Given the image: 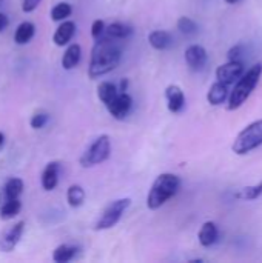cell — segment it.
Here are the masks:
<instances>
[{"label": "cell", "mask_w": 262, "mask_h": 263, "mask_svg": "<svg viewBox=\"0 0 262 263\" xmlns=\"http://www.w3.org/2000/svg\"><path fill=\"white\" fill-rule=\"evenodd\" d=\"M114 40L116 39L111 37L97 39L91 51V60L88 67V76L91 79L102 77L119 67L122 60V49Z\"/></svg>", "instance_id": "cell-1"}, {"label": "cell", "mask_w": 262, "mask_h": 263, "mask_svg": "<svg viewBox=\"0 0 262 263\" xmlns=\"http://www.w3.org/2000/svg\"><path fill=\"white\" fill-rule=\"evenodd\" d=\"M179 188H181V179L176 174L164 172L158 175L148 191L147 207L150 210H159L162 205H165L171 197L178 194Z\"/></svg>", "instance_id": "cell-2"}, {"label": "cell", "mask_w": 262, "mask_h": 263, "mask_svg": "<svg viewBox=\"0 0 262 263\" xmlns=\"http://www.w3.org/2000/svg\"><path fill=\"white\" fill-rule=\"evenodd\" d=\"M260 74H262V63H256L245 74H242L238 79L235 88H233V91L227 97V102H228L227 109L228 111H235V109H238L239 106H242L245 103V100L250 97V94L254 91V88L257 86Z\"/></svg>", "instance_id": "cell-3"}, {"label": "cell", "mask_w": 262, "mask_h": 263, "mask_svg": "<svg viewBox=\"0 0 262 263\" xmlns=\"http://www.w3.org/2000/svg\"><path fill=\"white\" fill-rule=\"evenodd\" d=\"M262 145V119L247 125L233 142L231 150L238 156L248 154Z\"/></svg>", "instance_id": "cell-4"}, {"label": "cell", "mask_w": 262, "mask_h": 263, "mask_svg": "<svg viewBox=\"0 0 262 263\" xmlns=\"http://www.w3.org/2000/svg\"><path fill=\"white\" fill-rule=\"evenodd\" d=\"M110 153H111V140H110V136L102 134L82 154L80 165L83 168H90V166L100 165V163H103L110 157Z\"/></svg>", "instance_id": "cell-5"}, {"label": "cell", "mask_w": 262, "mask_h": 263, "mask_svg": "<svg viewBox=\"0 0 262 263\" xmlns=\"http://www.w3.org/2000/svg\"><path fill=\"white\" fill-rule=\"evenodd\" d=\"M131 205V199L130 197H122L111 202L108 207L103 210V213L99 216V219L94 223V229L96 231H105L110 229L113 226L118 225V222L121 220L122 214L128 210V207Z\"/></svg>", "instance_id": "cell-6"}, {"label": "cell", "mask_w": 262, "mask_h": 263, "mask_svg": "<svg viewBox=\"0 0 262 263\" xmlns=\"http://www.w3.org/2000/svg\"><path fill=\"white\" fill-rule=\"evenodd\" d=\"M25 232V222L20 220L8 228H5L0 234V252H11L19 245Z\"/></svg>", "instance_id": "cell-7"}, {"label": "cell", "mask_w": 262, "mask_h": 263, "mask_svg": "<svg viewBox=\"0 0 262 263\" xmlns=\"http://www.w3.org/2000/svg\"><path fill=\"white\" fill-rule=\"evenodd\" d=\"M244 74V63L239 60H228L216 70V79L225 85L235 83Z\"/></svg>", "instance_id": "cell-8"}, {"label": "cell", "mask_w": 262, "mask_h": 263, "mask_svg": "<svg viewBox=\"0 0 262 263\" xmlns=\"http://www.w3.org/2000/svg\"><path fill=\"white\" fill-rule=\"evenodd\" d=\"M133 108V97L128 93H119L116 99L107 106L108 112L118 120H124Z\"/></svg>", "instance_id": "cell-9"}, {"label": "cell", "mask_w": 262, "mask_h": 263, "mask_svg": "<svg viewBox=\"0 0 262 263\" xmlns=\"http://www.w3.org/2000/svg\"><path fill=\"white\" fill-rule=\"evenodd\" d=\"M185 62L193 71H200L207 63V51L200 45H190L185 49Z\"/></svg>", "instance_id": "cell-10"}, {"label": "cell", "mask_w": 262, "mask_h": 263, "mask_svg": "<svg viewBox=\"0 0 262 263\" xmlns=\"http://www.w3.org/2000/svg\"><path fill=\"white\" fill-rule=\"evenodd\" d=\"M165 97H167V105H168V109L171 112H181L184 105H185V96H184V91L178 85H170L167 86L165 90Z\"/></svg>", "instance_id": "cell-11"}, {"label": "cell", "mask_w": 262, "mask_h": 263, "mask_svg": "<svg viewBox=\"0 0 262 263\" xmlns=\"http://www.w3.org/2000/svg\"><path fill=\"white\" fill-rule=\"evenodd\" d=\"M74 33H76V23L71 20H62V23L56 29V33L53 36V42L57 46H65L71 42Z\"/></svg>", "instance_id": "cell-12"}, {"label": "cell", "mask_w": 262, "mask_h": 263, "mask_svg": "<svg viewBox=\"0 0 262 263\" xmlns=\"http://www.w3.org/2000/svg\"><path fill=\"white\" fill-rule=\"evenodd\" d=\"M218 237H219V231H218V226L215 222H205L197 232L199 243L205 248L215 245L218 242Z\"/></svg>", "instance_id": "cell-13"}, {"label": "cell", "mask_w": 262, "mask_h": 263, "mask_svg": "<svg viewBox=\"0 0 262 263\" xmlns=\"http://www.w3.org/2000/svg\"><path fill=\"white\" fill-rule=\"evenodd\" d=\"M59 183V163L51 162L42 172V186L45 191H53Z\"/></svg>", "instance_id": "cell-14"}, {"label": "cell", "mask_w": 262, "mask_h": 263, "mask_svg": "<svg viewBox=\"0 0 262 263\" xmlns=\"http://www.w3.org/2000/svg\"><path fill=\"white\" fill-rule=\"evenodd\" d=\"M82 58V48L79 43H71L65 52H64V57H62V68L70 71L73 68H76L80 62Z\"/></svg>", "instance_id": "cell-15"}, {"label": "cell", "mask_w": 262, "mask_h": 263, "mask_svg": "<svg viewBox=\"0 0 262 263\" xmlns=\"http://www.w3.org/2000/svg\"><path fill=\"white\" fill-rule=\"evenodd\" d=\"M228 97V85L216 80L208 90V94H207V100L210 105L213 106H218L221 103H224Z\"/></svg>", "instance_id": "cell-16"}, {"label": "cell", "mask_w": 262, "mask_h": 263, "mask_svg": "<svg viewBox=\"0 0 262 263\" xmlns=\"http://www.w3.org/2000/svg\"><path fill=\"white\" fill-rule=\"evenodd\" d=\"M148 42L150 45L158 49V51H164L168 49L173 43V37L168 31H162V29H158V31H153L148 34Z\"/></svg>", "instance_id": "cell-17"}, {"label": "cell", "mask_w": 262, "mask_h": 263, "mask_svg": "<svg viewBox=\"0 0 262 263\" xmlns=\"http://www.w3.org/2000/svg\"><path fill=\"white\" fill-rule=\"evenodd\" d=\"M34 33H36L34 23H31V22H22L17 26L16 33H14V42L17 45H26L28 42H30L34 37Z\"/></svg>", "instance_id": "cell-18"}, {"label": "cell", "mask_w": 262, "mask_h": 263, "mask_svg": "<svg viewBox=\"0 0 262 263\" xmlns=\"http://www.w3.org/2000/svg\"><path fill=\"white\" fill-rule=\"evenodd\" d=\"M105 33L111 39L121 40V39H127L133 34V28L130 25H125L121 22H114V23L105 26Z\"/></svg>", "instance_id": "cell-19"}, {"label": "cell", "mask_w": 262, "mask_h": 263, "mask_svg": "<svg viewBox=\"0 0 262 263\" xmlns=\"http://www.w3.org/2000/svg\"><path fill=\"white\" fill-rule=\"evenodd\" d=\"M118 94H119L118 86H116L114 83H111V82H102L97 86V97L105 106H108L116 99V96Z\"/></svg>", "instance_id": "cell-20"}, {"label": "cell", "mask_w": 262, "mask_h": 263, "mask_svg": "<svg viewBox=\"0 0 262 263\" xmlns=\"http://www.w3.org/2000/svg\"><path fill=\"white\" fill-rule=\"evenodd\" d=\"M20 210H22V202L19 199H10L2 205V208H0V219L11 220L20 213Z\"/></svg>", "instance_id": "cell-21"}, {"label": "cell", "mask_w": 262, "mask_h": 263, "mask_svg": "<svg viewBox=\"0 0 262 263\" xmlns=\"http://www.w3.org/2000/svg\"><path fill=\"white\" fill-rule=\"evenodd\" d=\"M76 252H77L76 246H71V245H59V246L54 249V252H53V260L57 261V263H67V261H70V260L74 258Z\"/></svg>", "instance_id": "cell-22"}, {"label": "cell", "mask_w": 262, "mask_h": 263, "mask_svg": "<svg viewBox=\"0 0 262 263\" xmlns=\"http://www.w3.org/2000/svg\"><path fill=\"white\" fill-rule=\"evenodd\" d=\"M67 200L71 208H79L85 202V191L80 185H71L67 191Z\"/></svg>", "instance_id": "cell-23"}, {"label": "cell", "mask_w": 262, "mask_h": 263, "mask_svg": "<svg viewBox=\"0 0 262 263\" xmlns=\"http://www.w3.org/2000/svg\"><path fill=\"white\" fill-rule=\"evenodd\" d=\"M22 192H23V180L22 179L11 177L5 183V195H7V200H10V199H19Z\"/></svg>", "instance_id": "cell-24"}, {"label": "cell", "mask_w": 262, "mask_h": 263, "mask_svg": "<svg viewBox=\"0 0 262 263\" xmlns=\"http://www.w3.org/2000/svg\"><path fill=\"white\" fill-rule=\"evenodd\" d=\"M71 13H73L71 5L67 2H61L51 10V19L54 22H62V20H67V17L71 16Z\"/></svg>", "instance_id": "cell-25"}, {"label": "cell", "mask_w": 262, "mask_h": 263, "mask_svg": "<svg viewBox=\"0 0 262 263\" xmlns=\"http://www.w3.org/2000/svg\"><path fill=\"white\" fill-rule=\"evenodd\" d=\"M260 195H262V182L251 185V186H245L236 194V197L242 199V200H256Z\"/></svg>", "instance_id": "cell-26"}, {"label": "cell", "mask_w": 262, "mask_h": 263, "mask_svg": "<svg viewBox=\"0 0 262 263\" xmlns=\"http://www.w3.org/2000/svg\"><path fill=\"white\" fill-rule=\"evenodd\" d=\"M178 29H179L182 34H185V36H193V34L197 33V25L190 17H179V20H178Z\"/></svg>", "instance_id": "cell-27"}, {"label": "cell", "mask_w": 262, "mask_h": 263, "mask_svg": "<svg viewBox=\"0 0 262 263\" xmlns=\"http://www.w3.org/2000/svg\"><path fill=\"white\" fill-rule=\"evenodd\" d=\"M48 120H49V114L45 112V111H39V112H36L31 117L30 125H31L33 129H40V128H43L48 123Z\"/></svg>", "instance_id": "cell-28"}, {"label": "cell", "mask_w": 262, "mask_h": 263, "mask_svg": "<svg viewBox=\"0 0 262 263\" xmlns=\"http://www.w3.org/2000/svg\"><path fill=\"white\" fill-rule=\"evenodd\" d=\"M103 33H105V22L100 20V19L99 20H94L93 25H91V36H93V39L94 40L100 39Z\"/></svg>", "instance_id": "cell-29"}, {"label": "cell", "mask_w": 262, "mask_h": 263, "mask_svg": "<svg viewBox=\"0 0 262 263\" xmlns=\"http://www.w3.org/2000/svg\"><path fill=\"white\" fill-rule=\"evenodd\" d=\"M42 0H22V11L23 13H33L39 5H40Z\"/></svg>", "instance_id": "cell-30"}, {"label": "cell", "mask_w": 262, "mask_h": 263, "mask_svg": "<svg viewBox=\"0 0 262 263\" xmlns=\"http://www.w3.org/2000/svg\"><path fill=\"white\" fill-rule=\"evenodd\" d=\"M241 54H242V46L241 45H236V46H233V48L228 49L227 58H228V60H238Z\"/></svg>", "instance_id": "cell-31"}, {"label": "cell", "mask_w": 262, "mask_h": 263, "mask_svg": "<svg viewBox=\"0 0 262 263\" xmlns=\"http://www.w3.org/2000/svg\"><path fill=\"white\" fill-rule=\"evenodd\" d=\"M8 23H10V20H8V17H7V14L0 13V33L5 31L7 26H8Z\"/></svg>", "instance_id": "cell-32"}, {"label": "cell", "mask_w": 262, "mask_h": 263, "mask_svg": "<svg viewBox=\"0 0 262 263\" xmlns=\"http://www.w3.org/2000/svg\"><path fill=\"white\" fill-rule=\"evenodd\" d=\"M119 93H127V90H128V79H122L121 80V85H119Z\"/></svg>", "instance_id": "cell-33"}, {"label": "cell", "mask_w": 262, "mask_h": 263, "mask_svg": "<svg viewBox=\"0 0 262 263\" xmlns=\"http://www.w3.org/2000/svg\"><path fill=\"white\" fill-rule=\"evenodd\" d=\"M4 145H5V134L0 131V150L4 148Z\"/></svg>", "instance_id": "cell-34"}, {"label": "cell", "mask_w": 262, "mask_h": 263, "mask_svg": "<svg viewBox=\"0 0 262 263\" xmlns=\"http://www.w3.org/2000/svg\"><path fill=\"white\" fill-rule=\"evenodd\" d=\"M225 2H227V4H230V5H235V4H238V2H239V0H225Z\"/></svg>", "instance_id": "cell-35"}, {"label": "cell", "mask_w": 262, "mask_h": 263, "mask_svg": "<svg viewBox=\"0 0 262 263\" xmlns=\"http://www.w3.org/2000/svg\"><path fill=\"white\" fill-rule=\"evenodd\" d=\"M2 2H4V0H0V5H2Z\"/></svg>", "instance_id": "cell-36"}]
</instances>
